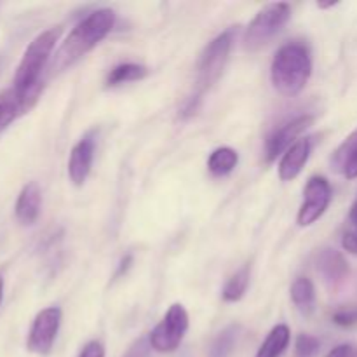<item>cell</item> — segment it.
<instances>
[{
  "label": "cell",
  "instance_id": "obj_1",
  "mask_svg": "<svg viewBox=\"0 0 357 357\" xmlns=\"http://www.w3.org/2000/svg\"><path fill=\"white\" fill-rule=\"evenodd\" d=\"M115 24V13L112 9H98L91 13L89 16L84 17L80 23L75 24L61 47L56 52L54 63H52V70L68 68L73 63L79 61L84 54L96 47L105 37L112 31Z\"/></svg>",
  "mask_w": 357,
  "mask_h": 357
},
{
  "label": "cell",
  "instance_id": "obj_2",
  "mask_svg": "<svg viewBox=\"0 0 357 357\" xmlns=\"http://www.w3.org/2000/svg\"><path fill=\"white\" fill-rule=\"evenodd\" d=\"M310 73H312L310 52L300 42L282 45L272 59V84L284 96L298 94L309 82Z\"/></svg>",
  "mask_w": 357,
  "mask_h": 357
},
{
  "label": "cell",
  "instance_id": "obj_3",
  "mask_svg": "<svg viewBox=\"0 0 357 357\" xmlns=\"http://www.w3.org/2000/svg\"><path fill=\"white\" fill-rule=\"evenodd\" d=\"M59 35H61V26L47 28L28 44L26 51L17 65L16 73H14V89L20 93H30V91L42 87L40 73L51 58V52Z\"/></svg>",
  "mask_w": 357,
  "mask_h": 357
},
{
  "label": "cell",
  "instance_id": "obj_4",
  "mask_svg": "<svg viewBox=\"0 0 357 357\" xmlns=\"http://www.w3.org/2000/svg\"><path fill=\"white\" fill-rule=\"evenodd\" d=\"M289 17H291L289 3L275 2L265 6L244 31V47L248 51H258L264 47L284 28Z\"/></svg>",
  "mask_w": 357,
  "mask_h": 357
},
{
  "label": "cell",
  "instance_id": "obj_5",
  "mask_svg": "<svg viewBox=\"0 0 357 357\" xmlns=\"http://www.w3.org/2000/svg\"><path fill=\"white\" fill-rule=\"evenodd\" d=\"M234 33H236L234 28H229L213 38L202 51L197 65V93L195 94L199 96H202L222 77L234 44Z\"/></svg>",
  "mask_w": 357,
  "mask_h": 357
},
{
  "label": "cell",
  "instance_id": "obj_6",
  "mask_svg": "<svg viewBox=\"0 0 357 357\" xmlns=\"http://www.w3.org/2000/svg\"><path fill=\"white\" fill-rule=\"evenodd\" d=\"M188 331V314L181 303H173L166 316L149 335L150 347L160 354L174 352Z\"/></svg>",
  "mask_w": 357,
  "mask_h": 357
},
{
  "label": "cell",
  "instance_id": "obj_7",
  "mask_svg": "<svg viewBox=\"0 0 357 357\" xmlns=\"http://www.w3.org/2000/svg\"><path fill=\"white\" fill-rule=\"evenodd\" d=\"M61 309L58 307H47L35 316L26 340V349L31 354H51L56 337H58L59 324H61Z\"/></svg>",
  "mask_w": 357,
  "mask_h": 357
},
{
  "label": "cell",
  "instance_id": "obj_8",
  "mask_svg": "<svg viewBox=\"0 0 357 357\" xmlns=\"http://www.w3.org/2000/svg\"><path fill=\"white\" fill-rule=\"evenodd\" d=\"M331 185L324 176H312L303 190V204L300 208L296 222L300 227H309L324 215L331 202Z\"/></svg>",
  "mask_w": 357,
  "mask_h": 357
},
{
  "label": "cell",
  "instance_id": "obj_9",
  "mask_svg": "<svg viewBox=\"0 0 357 357\" xmlns=\"http://www.w3.org/2000/svg\"><path fill=\"white\" fill-rule=\"evenodd\" d=\"M314 117L312 115H298L295 119H289V121L282 122L279 128H275L274 131L268 135L267 142H265V160L268 164L274 162L282 152L289 149L291 145H295L298 142V136L305 131L309 126H312Z\"/></svg>",
  "mask_w": 357,
  "mask_h": 357
},
{
  "label": "cell",
  "instance_id": "obj_10",
  "mask_svg": "<svg viewBox=\"0 0 357 357\" xmlns=\"http://www.w3.org/2000/svg\"><path fill=\"white\" fill-rule=\"evenodd\" d=\"M42 87L30 91V93H20L14 87L0 93V132L6 131L20 115L26 114L40 96Z\"/></svg>",
  "mask_w": 357,
  "mask_h": 357
},
{
  "label": "cell",
  "instance_id": "obj_11",
  "mask_svg": "<svg viewBox=\"0 0 357 357\" xmlns=\"http://www.w3.org/2000/svg\"><path fill=\"white\" fill-rule=\"evenodd\" d=\"M94 150H96V135L91 131L70 152L68 176L75 187H82L86 183L91 167H93Z\"/></svg>",
  "mask_w": 357,
  "mask_h": 357
},
{
  "label": "cell",
  "instance_id": "obj_12",
  "mask_svg": "<svg viewBox=\"0 0 357 357\" xmlns=\"http://www.w3.org/2000/svg\"><path fill=\"white\" fill-rule=\"evenodd\" d=\"M316 267L317 272L323 275L324 281L330 286H333V288L342 284V282L347 279L349 272H351L344 255H342L340 251L333 250V248H324V250L319 251L316 260Z\"/></svg>",
  "mask_w": 357,
  "mask_h": 357
},
{
  "label": "cell",
  "instance_id": "obj_13",
  "mask_svg": "<svg viewBox=\"0 0 357 357\" xmlns=\"http://www.w3.org/2000/svg\"><path fill=\"white\" fill-rule=\"evenodd\" d=\"M312 152V142L310 138H302L289 146L279 162V178L282 181H291L302 173Z\"/></svg>",
  "mask_w": 357,
  "mask_h": 357
},
{
  "label": "cell",
  "instance_id": "obj_14",
  "mask_svg": "<svg viewBox=\"0 0 357 357\" xmlns=\"http://www.w3.org/2000/svg\"><path fill=\"white\" fill-rule=\"evenodd\" d=\"M42 209V192L35 181L24 185L14 206V215L21 225H33L40 216Z\"/></svg>",
  "mask_w": 357,
  "mask_h": 357
},
{
  "label": "cell",
  "instance_id": "obj_15",
  "mask_svg": "<svg viewBox=\"0 0 357 357\" xmlns=\"http://www.w3.org/2000/svg\"><path fill=\"white\" fill-rule=\"evenodd\" d=\"M289 340H291L289 328L286 324H278L275 328H272L255 357H281L288 349Z\"/></svg>",
  "mask_w": 357,
  "mask_h": 357
},
{
  "label": "cell",
  "instance_id": "obj_16",
  "mask_svg": "<svg viewBox=\"0 0 357 357\" xmlns=\"http://www.w3.org/2000/svg\"><path fill=\"white\" fill-rule=\"evenodd\" d=\"M291 300L303 316L312 314L314 307H316V288H314L312 281L307 278L296 279L291 286Z\"/></svg>",
  "mask_w": 357,
  "mask_h": 357
},
{
  "label": "cell",
  "instance_id": "obj_17",
  "mask_svg": "<svg viewBox=\"0 0 357 357\" xmlns=\"http://www.w3.org/2000/svg\"><path fill=\"white\" fill-rule=\"evenodd\" d=\"M237 162H239V155L236 150L230 146H220L209 155L208 169L213 176H227L236 169Z\"/></svg>",
  "mask_w": 357,
  "mask_h": 357
},
{
  "label": "cell",
  "instance_id": "obj_18",
  "mask_svg": "<svg viewBox=\"0 0 357 357\" xmlns=\"http://www.w3.org/2000/svg\"><path fill=\"white\" fill-rule=\"evenodd\" d=\"M149 68L138 63H122L110 70L107 77V86H119V84L135 82V80L145 79Z\"/></svg>",
  "mask_w": 357,
  "mask_h": 357
},
{
  "label": "cell",
  "instance_id": "obj_19",
  "mask_svg": "<svg viewBox=\"0 0 357 357\" xmlns=\"http://www.w3.org/2000/svg\"><path fill=\"white\" fill-rule=\"evenodd\" d=\"M241 326L239 324H232V326H227L222 333H218V337L213 340L211 347H209L208 357H230V354L236 349L237 340H239Z\"/></svg>",
  "mask_w": 357,
  "mask_h": 357
},
{
  "label": "cell",
  "instance_id": "obj_20",
  "mask_svg": "<svg viewBox=\"0 0 357 357\" xmlns=\"http://www.w3.org/2000/svg\"><path fill=\"white\" fill-rule=\"evenodd\" d=\"M250 265H246V267L237 271L236 274L227 281L225 288H223L222 291V296L225 302H239V300L243 298L244 293H246L248 289V284H250Z\"/></svg>",
  "mask_w": 357,
  "mask_h": 357
},
{
  "label": "cell",
  "instance_id": "obj_21",
  "mask_svg": "<svg viewBox=\"0 0 357 357\" xmlns=\"http://www.w3.org/2000/svg\"><path fill=\"white\" fill-rule=\"evenodd\" d=\"M357 155V129L352 135L347 136L344 143L335 150L333 157H331V167H333L335 173L344 174L345 167L351 162L352 159Z\"/></svg>",
  "mask_w": 357,
  "mask_h": 357
},
{
  "label": "cell",
  "instance_id": "obj_22",
  "mask_svg": "<svg viewBox=\"0 0 357 357\" xmlns=\"http://www.w3.org/2000/svg\"><path fill=\"white\" fill-rule=\"evenodd\" d=\"M321 342L319 338L312 337V335H298L295 344V354L296 357H314L319 352Z\"/></svg>",
  "mask_w": 357,
  "mask_h": 357
},
{
  "label": "cell",
  "instance_id": "obj_23",
  "mask_svg": "<svg viewBox=\"0 0 357 357\" xmlns=\"http://www.w3.org/2000/svg\"><path fill=\"white\" fill-rule=\"evenodd\" d=\"M333 323L342 328H352L357 324V307L354 309H342L335 312Z\"/></svg>",
  "mask_w": 357,
  "mask_h": 357
},
{
  "label": "cell",
  "instance_id": "obj_24",
  "mask_svg": "<svg viewBox=\"0 0 357 357\" xmlns=\"http://www.w3.org/2000/svg\"><path fill=\"white\" fill-rule=\"evenodd\" d=\"M150 351H152V347L149 344V338H139L129 347L124 357H150Z\"/></svg>",
  "mask_w": 357,
  "mask_h": 357
},
{
  "label": "cell",
  "instance_id": "obj_25",
  "mask_svg": "<svg viewBox=\"0 0 357 357\" xmlns=\"http://www.w3.org/2000/svg\"><path fill=\"white\" fill-rule=\"evenodd\" d=\"M79 357H105V347L100 344V342L93 340L89 344L84 345L82 352H80Z\"/></svg>",
  "mask_w": 357,
  "mask_h": 357
},
{
  "label": "cell",
  "instance_id": "obj_26",
  "mask_svg": "<svg viewBox=\"0 0 357 357\" xmlns=\"http://www.w3.org/2000/svg\"><path fill=\"white\" fill-rule=\"evenodd\" d=\"M342 246L349 253L357 255V232H345L342 237Z\"/></svg>",
  "mask_w": 357,
  "mask_h": 357
},
{
  "label": "cell",
  "instance_id": "obj_27",
  "mask_svg": "<svg viewBox=\"0 0 357 357\" xmlns=\"http://www.w3.org/2000/svg\"><path fill=\"white\" fill-rule=\"evenodd\" d=\"M352 354H354V349L351 345H338L326 357H352Z\"/></svg>",
  "mask_w": 357,
  "mask_h": 357
},
{
  "label": "cell",
  "instance_id": "obj_28",
  "mask_svg": "<svg viewBox=\"0 0 357 357\" xmlns=\"http://www.w3.org/2000/svg\"><path fill=\"white\" fill-rule=\"evenodd\" d=\"M344 176L347 178V180H354V178H357V155L347 164V167H345L344 171Z\"/></svg>",
  "mask_w": 357,
  "mask_h": 357
},
{
  "label": "cell",
  "instance_id": "obj_29",
  "mask_svg": "<svg viewBox=\"0 0 357 357\" xmlns=\"http://www.w3.org/2000/svg\"><path fill=\"white\" fill-rule=\"evenodd\" d=\"M132 264V257L131 255H128V257H124L122 258V261H121V265H119V271L115 272V278H119V275H122L124 274L126 271H128L129 268V265Z\"/></svg>",
  "mask_w": 357,
  "mask_h": 357
},
{
  "label": "cell",
  "instance_id": "obj_30",
  "mask_svg": "<svg viewBox=\"0 0 357 357\" xmlns=\"http://www.w3.org/2000/svg\"><path fill=\"white\" fill-rule=\"evenodd\" d=\"M356 218H357V199L354 204H352V209H351V220H356Z\"/></svg>",
  "mask_w": 357,
  "mask_h": 357
},
{
  "label": "cell",
  "instance_id": "obj_31",
  "mask_svg": "<svg viewBox=\"0 0 357 357\" xmlns=\"http://www.w3.org/2000/svg\"><path fill=\"white\" fill-rule=\"evenodd\" d=\"M2 300H3V278L0 275V305H2Z\"/></svg>",
  "mask_w": 357,
  "mask_h": 357
},
{
  "label": "cell",
  "instance_id": "obj_32",
  "mask_svg": "<svg viewBox=\"0 0 357 357\" xmlns=\"http://www.w3.org/2000/svg\"><path fill=\"white\" fill-rule=\"evenodd\" d=\"M352 357H357V352H354V354H352Z\"/></svg>",
  "mask_w": 357,
  "mask_h": 357
},
{
  "label": "cell",
  "instance_id": "obj_33",
  "mask_svg": "<svg viewBox=\"0 0 357 357\" xmlns=\"http://www.w3.org/2000/svg\"><path fill=\"white\" fill-rule=\"evenodd\" d=\"M352 222H354V223H356V225H357V218H356V220H352Z\"/></svg>",
  "mask_w": 357,
  "mask_h": 357
}]
</instances>
